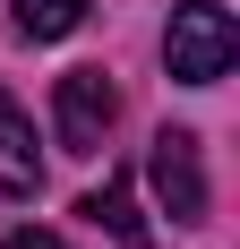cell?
Masks as SVG:
<instances>
[{"label": "cell", "instance_id": "6da1fadb", "mask_svg": "<svg viewBox=\"0 0 240 249\" xmlns=\"http://www.w3.org/2000/svg\"><path fill=\"white\" fill-rule=\"evenodd\" d=\"M163 60H171V77H180V86H215V77L240 60L232 9H223V0H180V9H171V26H163Z\"/></svg>", "mask_w": 240, "mask_h": 249}, {"label": "cell", "instance_id": "7a4b0ae2", "mask_svg": "<svg viewBox=\"0 0 240 249\" xmlns=\"http://www.w3.org/2000/svg\"><path fill=\"white\" fill-rule=\"evenodd\" d=\"M146 180H154L171 224H206V138L197 129H163L146 155Z\"/></svg>", "mask_w": 240, "mask_h": 249}, {"label": "cell", "instance_id": "3957f363", "mask_svg": "<svg viewBox=\"0 0 240 249\" xmlns=\"http://www.w3.org/2000/svg\"><path fill=\"white\" fill-rule=\"evenodd\" d=\"M112 112H120V95H112L103 69H69L60 86H51V129H60L69 155H95L103 138H112Z\"/></svg>", "mask_w": 240, "mask_h": 249}, {"label": "cell", "instance_id": "277c9868", "mask_svg": "<svg viewBox=\"0 0 240 249\" xmlns=\"http://www.w3.org/2000/svg\"><path fill=\"white\" fill-rule=\"evenodd\" d=\"M34 180H43V155H34V121H26L9 95H0V206L34 198Z\"/></svg>", "mask_w": 240, "mask_h": 249}, {"label": "cell", "instance_id": "5b68a950", "mask_svg": "<svg viewBox=\"0 0 240 249\" xmlns=\"http://www.w3.org/2000/svg\"><path fill=\"white\" fill-rule=\"evenodd\" d=\"M86 215H95V224L112 232L120 249H154V232H146V215H137V198H129V180H103L95 198H86Z\"/></svg>", "mask_w": 240, "mask_h": 249}, {"label": "cell", "instance_id": "8992f818", "mask_svg": "<svg viewBox=\"0 0 240 249\" xmlns=\"http://www.w3.org/2000/svg\"><path fill=\"white\" fill-rule=\"evenodd\" d=\"M9 9H17V35H26V43H60V35L86 26L95 0H9Z\"/></svg>", "mask_w": 240, "mask_h": 249}, {"label": "cell", "instance_id": "52a82bcc", "mask_svg": "<svg viewBox=\"0 0 240 249\" xmlns=\"http://www.w3.org/2000/svg\"><path fill=\"white\" fill-rule=\"evenodd\" d=\"M0 249H69V241H60V232H34V224H26V232H9Z\"/></svg>", "mask_w": 240, "mask_h": 249}]
</instances>
